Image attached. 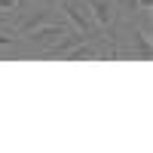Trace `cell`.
Masks as SVG:
<instances>
[{
    "label": "cell",
    "mask_w": 153,
    "mask_h": 153,
    "mask_svg": "<svg viewBox=\"0 0 153 153\" xmlns=\"http://www.w3.org/2000/svg\"><path fill=\"white\" fill-rule=\"evenodd\" d=\"M55 3H58V9H61V16L71 22V28H76L86 40H98V37L104 34V31L98 28V22L92 19L86 0H55Z\"/></svg>",
    "instance_id": "1"
},
{
    "label": "cell",
    "mask_w": 153,
    "mask_h": 153,
    "mask_svg": "<svg viewBox=\"0 0 153 153\" xmlns=\"http://www.w3.org/2000/svg\"><path fill=\"white\" fill-rule=\"evenodd\" d=\"M65 16H61V9H58V3L55 0H49L46 6H40V9H25V12H19V16H12V25L9 28L16 31V34H28V31H34V28H40V25H49V22H61Z\"/></svg>",
    "instance_id": "2"
},
{
    "label": "cell",
    "mask_w": 153,
    "mask_h": 153,
    "mask_svg": "<svg viewBox=\"0 0 153 153\" xmlns=\"http://www.w3.org/2000/svg\"><path fill=\"white\" fill-rule=\"evenodd\" d=\"M68 31H71V22H68V19H61V22L40 25V28H34V31H28V34H19V37H22V46L28 49V52H40V49L52 46L55 40H61Z\"/></svg>",
    "instance_id": "3"
},
{
    "label": "cell",
    "mask_w": 153,
    "mask_h": 153,
    "mask_svg": "<svg viewBox=\"0 0 153 153\" xmlns=\"http://www.w3.org/2000/svg\"><path fill=\"white\" fill-rule=\"evenodd\" d=\"M89 12H92V19L98 22V28L104 31L113 25V19H117V6H113V0H86Z\"/></svg>",
    "instance_id": "4"
},
{
    "label": "cell",
    "mask_w": 153,
    "mask_h": 153,
    "mask_svg": "<svg viewBox=\"0 0 153 153\" xmlns=\"http://www.w3.org/2000/svg\"><path fill=\"white\" fill-rule=\"evenodd\" d=\"M117 16H135V12H153V0H113Z\"/></svg>",
    "instance_id": "5"
},
{
    "label": "cell",
    "mask_w": 153,
    "mask_h": 153,
    "mask_svg": "<svg viewBox=\"0 0 153 153\" xmlns=\"http://www.w3.org/2000/svg\"><path fill=\"white\" fill-rule=\"evenodd\" d=\"M0 49H9V52H12V49H25L22 46V37L16 34V31H0Z\"/></svg>",
    "instance_id": "6"
},
{
    "label": "cell",
    "mask_w": 153,
    "mask_h": 153,
    "mask_svg": "<svg viewBox=\"0 0 153 153\" xmlns=\"http://www.w3.org/2000/svg\"><path fill=\"white\" fill-rule=\"evenodd\" d=\"M0 9L16 16V9H22V0H0Z\"/></svg>",
    "instance_id": "7"
},
{
    "label": "cell",
    "mask_w": 153,
    "mask_h": 153,
    "mask_svg": "<svg viewBox=\"0 0 153 153\" xmlns=\"http://www.w3.org/2000/svg\"><path fill=\"white\" fill-rule=\"evenodd\" d=\"M9 25H12V12H3V9H0V28H9Z\"/></svg>",
    "instance_id": "8"
}]
</instances>
